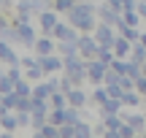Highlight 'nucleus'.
I'll list each match as a JSON object with an SVG mask.
<instances>
[{
    "label": "nucleus",
    "mask_w": 146,
    "mask_h": 138,
    "mask_svg": "<svg viewBox=\"0 0 146 138\" xmlns=\"http://www.w3.org/2000/svg\"><path fill=\"white\" fill-rule=\"evenodd\" d=\"M95 3H98V0H73V5H70L68 14H65V19H68L78 33H92L95 22H98V16H95Z\"/></svg>",
    "instance_id": "nucleus-1"
},
{
    "label": "nucleus",
    "mask_w": 146,
    "mask_h": 138,
    "mask_svg": "<svg viewBox=\"0 0 146 138\" xmlns=\"http://www.w3.org/2000/svg\"><path fill=\"white\" fill-rule=\"evenodd\" d=\"M62 76H68L73 87H84L87 84V60L81 54H70V57H62Z\"/></svg>",
    "instance_id": "nucleus-2"
},
{
    "label": "nucleus",
    "mask_w": 146,
    "mask_h": 138,
    "mask_svg": "<svg viewBox=\"0 0 146 138\" xmlns=\"http://www.w3.org/2000/svg\"><path fill=\"white\" fill-rule=\"evenodd\" d=\"M122 119H125L127 125H130L133 130H135L138 135L146 133V117H143V108H122Z\"/></svg>",
    "instance_id": "nucleus-3"
},
{
    "label": "nucleus",
    "mask_w": 146,
    "mask_h": 138,
    "mask_svg": "<svg viewBox=\"0 0 146 138\" xmlns=\"http://www.w3.org/2000/svg\"><path fill=\"white\" fill-rule=\"evenodd\" d=\"M92 38H95V43H98V46H111V43H114V38H116V30H114V25L95 22V27H92Z\"/></svg>",
    "instance_id": "nucleus-4"
},
{
    "label": "nucleus",
    "mask_w": 146,
    "mask_h": 138,
    "mask_svg": "<svg viewBox=\"0 0 146 138\" xmlns=\"http://www.w3.org/2000/svg\"><path fill=\"white\" fill-rule=\"evenodd\" d=\"M98 43H95V38H92V33H78V38H76V52L81 54L84 60H92L95 54H98Z\"/></svg>",
    "instance_id": "nucleus-5"
},
{
    "label": "nucleus",
    "mask_w": 146,
    "mask_h": 138,
    "mask_svg": "<svg viewBox=\"0 0 146 138\" xmlns=\"http://www.w3.org/2000/svg\"><path fill=\"white\" fill-rule=\"evenodd\" d=\"M35 19H38V33L41 35H52V30H54V25L60 22V14L54 8H46V11H41V14H35Z\"/></svg>",
    "instance_id": "nucleus-6"
},
{
    "label": "nucleus",
    "mask_w": 146,
    "mask_h": 138,
    "mask_svg": "<svg viewBox=\"0 0 146 138\" xmlns=\"http://www.w3.org/2000/svg\"><path fill=\"white\" fill-rule=\"evenodd\" d=\"M52 38H54V41H76L78 30L65 19V16H60V22L54 25V30H52Z\"/></svg>",
    "instance_id": "nucleus-7"
},
{
    "label": "nucleus",
    "mask_w": 146,
    "mask_h": 138,
    "mask_svg": "<svg viewBox=\"0 0 146 138\" xmlns=\"http://www.w3.org/2000/svg\"><path fill=\"white\" fill-rule=\"evenodd\" d=\"M16 27V43L19 46H25V49H33V43H35V38H38V27L33 25H14Z\"/></svg>",
    "instance_id": "nucleus-8"
},
{
    "label": "nucleus",
    "mask_w": 146,
    "mask_h": 138,
    "mask_svg": "<svg viewBox=\"0 0 146 138\" xmlns=\"http://www.w3.org/2000/svg\"><path fill=\"white\" fill-rule=\"evenodd\" d=\"M106 68L108 65L106 62H100L98 57H92V60H87V84H103V76H106Z\"/></svg>",
    "instance_id": "nucleus-9"
},
{
    "label": "nucleus",
    "mask_w": 146,
    "mask_h": 138,
    "mask_svg": "<svg viewBox=\"0 0 146 138\" xmlns=\"http://www.w3.org/2000/svg\"><path fill=\"white\" fill-rule=\"evenodd\" d=\"M119 14L122 11H116V8H111L106 0H98L95 3V16H98V22H106V25H114L116 19H119Z\"/></svg>",
    "instance_id": "nucleus-10"
},
{
    "label": "nucleus",
    "mask_w": 146,
    "mask_h": 138,
    "mask_svg": "<svg viewBox=\"0 0 146 138\" xmlns=\"http://www.w3.org/2000/svg\"><path fill=\"white\" fill-rule=\"evenodd\" d=\"M38 65H41L43 76H49V73H60V70H62V57H60L57 52L43 54V57H38Z\"/></svg>",
    "instance_id": "nucleus-11"
},
{
    "label": "nucleus",
    "mask_w": 146,
    "mask_h": 138,
    "mask_svg": "<svg viewBox=\"0 0 146 138\" xmlns=\"http://www.w3.org/2000/svg\"><path fill=\"white\" fill-rule=\"evenodd\" d=\"M35 57H43V54H52L54 52V38L52 35H41L38 33V38H35V43H33V49H30Z\"/></svg>",
    "instance_id": "nucleus-12"
},
{
    "label": "nucleus",
    "mask_w": 146,
    "mask_h": 138,
    "mask_svg": "<svg viewBox=\"0 0 146 138\" xmlns=\"http://www.w3.org/2000/svg\"><path fill=\"white\" fill-rule=\"evenodd\" d=\"M87 95H89V92L84 90V87H70V90L65 92L68 106H76V108H84V106H87Z\"/></svg>",
    "instance_id": "nucleus-13"
},
{
    "label": "nucleus",
    "mask_w": 146,
    "mask_h": 138,
    "mask_svg": "<svg viewBox=\"0 0 146 138\" xmlns=\"http://www.w3.org/2000/svg\"><path fill=\"white\" fill-rule=\"evenodd\" d=\"M0 62L3 65H19V54L11 49L8 41H0Z\"/></svg>",
    "instance_id": "nucleus-14"
},
{
    "label": "nucleus",
    "mask_w": 146,
    "mask_h": 138,
    "mask_svg": "<svg viewBox=\"0 0 146 138\" xmlns=\"http://www.w3.org/2000/svg\"><path fill=\"white\" fill-rule=\"evenodd\" d=\"M130 46H133V43L127 41L125 35H119V33H116L114 43H111V52H114V57H127V54H130Z\"/></svg>",
    "instance_id": "nucleus-15"
},
{
    "label": "nucleus",
    "mask_w": 146,
    "mask_h": 138,
    "mask_svg": "<svg viewBox=\"0 0 146 138\" xmlns=\"http://www.w3.org/2000/svg\"><path fill=\"white\" fill-rule=\"evenodd\" d=\"M119 100H122L125 108H141V95L135 92V87H133V90H125L119 95Z\"/></svg>",
    "instance_id": "nucleus-16"
},
{
    "label": "nucleus",
    "mask_w": 146,
    "mask_h": 138,
    "mask_svg": "<svg viewBox=\"0 0 146 138\" xmlns=\"http://www.w3.org/2000/svg\"><path fill=\"white\" fill-rule=\"evenodd\" d=\"M122 108H125V106H122V100H119V98H108V100H106V103H100L95 111L103 117V114H119Z\"/></svg>",
    "instance_id": "nucleus-17"
},
{
    "label": "nucleus",
    "mask_w": 146,
    "mask_h": 138,
    "mask_svg": "<svg viewBox=\"0 0 146 138\" xmlns=\"http://www.w3.org/2000/svg\"><path fill=\"white\" fill-rule=\"evenodd\" d=\"M0 130H5V133H16V130H19L14 111H3V114H0Z\"/></svg>",
    "instance_id": "nucleus-18"
},
{
    "label": "nucleus",
    "mask_w": 146,
    "mask_h": 138,
    "mask_svg": "<svg viewBox=\"0 0 146 138\" xmlns=\"http://www.w3.org/2000/svg\"><path fill=\"white\" fill-rule=\"evenodd\" d=\"M73 138H92V125H89L87 119L73 122Z\"/></svg>",
    "instance_id": "nucleus-19"
},
{
    "label": "nucleus",
    "mask_w": 146,
    "mask_h": 138,
    "mask_svg": "<svg viewBox=\"0 0 146 138\" xmlns=\"http://www.w3.org/2000/svg\"><path fill=\"white\" fill-rule=\"evenodd\" d=\"M54 52L60 57H70V54H78L76 52V41H54Z\"/></svg>",
    "instance_id": "nucleus-20"
},
{
    "label": "nucleus",
    "mask_w": 146,
    "mask_h": 138,
    "mask_svg": "<svg viewBox=\"0 0 146 138\" xmlns=\"http://www.w3.org/2000/svg\"><path fill=\"white\" fill-rule=\"evenodd\" d=\"M127 60H133V62H138V65H143L146 62V46H143V43H133V46H130V54H127Z\"/></svg>",
    "instance_id": "nucleus-21"
},
{
    "label": "nucleus",
    "mask_w": 146,
    "mask_h": 138,
    "mask_svg": "<svg viewBox=\"0 0 146 138\" xmlns=\"http://www.w3.org/2000/svg\"><path fill=\"white\" fill-rule=\"evenodd\" d=\"M33 135H38V138H57V125H52V122L46 119L38 130H33Z\"/></svg>",
    "instance_id": "nucleus-22"
},
{
    "label": "nucleus",
    "mask_w": 146,
    "mask_h": 138,
    "mask_svg": "<svg viewBox=\"0 0 146 138\" xmlns=\"http://www.w3.org/2000/svg\"><path fill=\"white\" fill-rule=\"evenodd\" d=\"M68 106V98H65L62 90H54L52 95H49V108H65Z\"/></svg>",
    "instance_id": "nucleus-23"
},
{
    "label": "nucleus",
    "mask_w": 146,
    "mask_h": 138,
    "mask_svg": "<svg viewBox=\"0 0 146 138\" xmlns=\"http://www.w3.org/2000/svg\"><path fill=\"white\" fill-rule=\"evenodd\" d=\"M16 98H19V95H16L14 90H11V92H3V95H0V106H3L5 111H14V106H16Z\"/></svg>",
    "instance_id": "nucleus-24"
},
{
    "label": "nucleus",
    "mask_w": 146,
    "mask_h": 138,
    "mask_svg": "<svg viewBox=\"0 0 146 138\" xmlns=\"http://www.w3.org/2000/svg\"><path fill=\"white\" fill-rule=\"evenodd\" d=\"M14 92H16V95H33V81L22 76V79L14 84Z\"/></svg>",
    "instance_id": "nucleus-25"
},
{
    "label": "nucleus",
    "mask_w": 146,
    "mask_h": 138,
    "mask_svg": "<svg viewBox=\"0 0 146 138\" xmlns=\"http://www.w3.org/2000/svg\"><path fill=\"white\" fill-rule=\"evenodd\" d=\"M116 33H119V35H125V38H127L130 43H135V41H138V33H141V27H130V25H122V27H119Z\"/></svg>",
    "instance_id": "nucleus-26"
},
{
    "label": "nucleus",
    "mask_w": 146,
    "mask_h": 138,
    "mask_svg": "<svg viewBox=\"0 0 146 138\" xmlns=\"http://www.w3.org/2000/svg\"><path fill=\"white\" fill-rule=\"evenodd\" d=\"M27 5H30V14L35 16V14H41V11L52 8V0H27Z\"/></svg>",
    "instance_id": "nucleus-27"
},
{
    "label": "nucleus",
    "mask_w": 146,
    "mask_h": 138,
    "mask_svg": "<svg viewBox=\"0 0 146 138\" xmlns=\"http://www.w3.org/2000/svg\"><path fill=\"white\" fill-rule=\"evenodd\" d=\"M122 19H125V25H130V27H141V16H138V11H135V8L122 11Z\"/></svg>",
    "instance_id": "nucleus-28"
},
{
    "label": "nucleus",
    "mask_w": 146,
    "mask_h": 138,
    "mask_svg": "<svg viewBox=\"0 0 146 138\" xmlns=\"http://www.w3.org/2000/svg\"><path fill=\"white\" fill-rule=\"evenodd\" d=\"M3 73H5V79H8V81H14V84H16V81L25 76V70H22V65H8V70H3Z\"/></svg>",
    "instance_id": "nucleus-29"
},
{
    "label": "nucleus",
    "mask_w": 146,
    "mask_h": 138,
    "mask_svg": "<svg viewBox=\"0 0 146 138\" xmlns=\"http://www.w3.org/2000/svg\"><path fill=\"white\" fill-rule=\"evenodd\" d=\"M0 41L16 43V27H14V25H5V27H0Z\"/></svg>",
    "instance_id": "nucleus-30"
},
{
    "label": "nucleus",
    "mask_w": 146,
    "mask_h": 138,
    "mask_svg": "<svg viewBox=\"0 0 146 138\" xmlns=\"http://www.w3.org/2000/svg\"><path fill=\"white\" fill-rule=\"evenodd\" d=\"M70 5H73V0H52V8L57 11L60 16H65L70 11Z\"/></svg>",
    "instance_id": "nucleus-31"
},
{
    "label": "nucleus",
    "mask_w": 146,
    "mask_h": 138,
    "mask_svg": "<svg viewBox=\"0 0 146 138\" xmlns=\"http://www.w3.org/2000/svg\"><path fill=\"white\" fill-rule=\"evenodd\" d=\"M135 135H138V133H135L127 122H122L119 127H116V138H135Z\"/></svg>",
    "instance_id": "nucleus-32"
},
{
    "label": "nucleus",
    "mask_w": 146,
    "mask_h": 138,
    "mask_svg": "<svg viewBox=\"0 0 146 138\" xmlns=\"http://www.w3.org/2000/svg\"><path fill=\"white\" fill-rule=\"evenodd\" d=\"M125 73L130 76L133 81H135L138 76H141V65H138V62H133V60H127V70H125Z\"/></svg>",
    "instance_id": "nucleus-33"
},
{
    "label": "nucleus",
    "mask_w": 146,
    "mask_h": 138,
    "mask_svg": "<svg viewBox=\"0 0 146 138\" xmlns=\"http://www.w3.org/2000/svg\"><path fill=\"white\" fill-rule=\"evenodd\" d=\"M16 114V125H19V130L22 127H30V111H14Z\"/></svg>",
    "instance_id": "nucleus-34"
},
{
    "label": "nucleus",
    "mask_w": 146,
    "mask_h": 138,
    "mask_svg": "<svg viewBox=\"0 0 146 138\" xmlns=\"http://www.w3.org/2000/svg\"><path fill=\"white\" fill-rule=\"evenodd\" d=\"M133 87H135V92H138V95H146V76L141 73V76L135 79V84H133Z\"/></svg>",
    "instance_id": "nucleus-35"
},
{
    "label": "nucleus",
    "mask_w": 146,
    "mask_h": 138,
    "mask_svg": "<svg viewBox=\"0 0 146 138\" xmlns=\"http://www.w3.org/2000/svg\"><path fill=\"white\" fill-rule=\"evenodd\" d=\"M133 84H135V81H133L127 73H119V87L122 90H133Z\"/></svg>",
    "instance_id": "nucleus-36"
},
{
    "label": "nucleus",
    "mask_w": 146,
    "mask_h": 138,
    "mask_svg": "<svg viewBox=\"0 0 146 138\" xmlns=\"http://www.w3.org/2000/svg\"><path fill=\"white\" fill-rule=\"evenodd\" d=\"M103 87H106V84H103ZM106 90H108V98H119L122 92H125V90H122L119 84H108V87H106Z\"/></svg>",
    "instance_id": "nucleus-37"
},
{
    "label": "nucleus",
    "mask_w": 146,
    "mask_h": 138,
    "mask_svg": "<svg viewBox=\"0 0 146 138\" xmlns=\"http://www.w3.org/2000/svg\"><path fill=\"white\" fill-rule=\"evenodd\" d=\"M92 135H106V125H103V119L92 125Z\"/></svg>",
    "instance_id": "nucleus-38"
},
{
    "label": "nucleus",
    "mask_w": 146,
    "mask_h": 138,
    "mask_svg": "<svg viewBox=\"0 0 146 138\" xmlns=\"http://www.w3.org/2000/svg\"><path fill=\"white\" fill-rule=\"evenodd\" d=\"M135 11H138V16H141V22H146V0H138Z\"/></svg>",
    "instance_id": "nucleus-39"
},
{
    "label": "nucleus",
    "mask_w": 146,
    "mask_h": 138,
    "mask_svg": "<svg viewBox=\"0 0 146 138\" xmlns=\"http://www.w3.org/2000/svg\"><path fill=\"white\" fill-rule=\"evenodd\" d=\"M138 43H143V46H146V30L138 33Z\"/></svg>",
    "instance_id": "nucleus-40"
},
{
    "label": "nucleus",
    "mask_w": 146,
    "mask_h": 138,
    "mask_svg": "<svg viewBox=\"0 0 146 138\" xmlns=\"http://www.w3.org/2000/svg\"><path fill=\"white\" fill-rule=\"evenodd\" d=\"M8 25V19H5V16H0V27H5Z\"/></svg>",
    "instance_id": "nucleus-41"
},
{
    "label": "nucleus",
    "mask_w": 146,
    "mask_h": 138,
    "mask_svg": "<svg viewBox=\"0 0 146 138\" xmlns=\"http://www.w3.org/2000/svg\"><path fill=\"white\" fill-rule=\"evenodd\" d=\"M141 108H146V95H141Z\"/></svg>",
    "instance_id": "nucleus-42"
},
{
    "label": "nucleus",
    "mask_w": 146,
    "mask_h": 138,
    "mask_svg": "<svg viewBox=\"0 0 146 138\" xmlns=\"http://www.w3.org/2000/svg\"><path fill=\"white\" fill-rule=\"evenodd\" d=\"M0 76H3V62H0Z\"/></svg>",
    "instance_id": "nucleus-43"
},
{
    "label": "nucleus",
    "mask_w": 146,
    "mask_h": 138,
    "mask_svg": "<svg viewBox=\"0 0 146 138\" xmlns=\"http://www.w3.org/2000/svg\"><path fill=\"white\" fill-rule=\"evenodd\" d=\"M143 117H146V108H143Z\"/></svg>",
    "instance_id": "nucleus-44"
},
{
    "label": "nucleus",
    "mask_w": 146,
    "mask_h": 138,
    "mask_svg": "<svg viewBox=\"0 0 146 138\" xmlns=\"http://www.w3.org/2000/svg\"><path fill=\"white\" fill-rule=\"evenodd\" d=\"M0 5H3V0H0Z\"/></svg>",
    "instance_id": "nucleus-45"
}]
</instances>
